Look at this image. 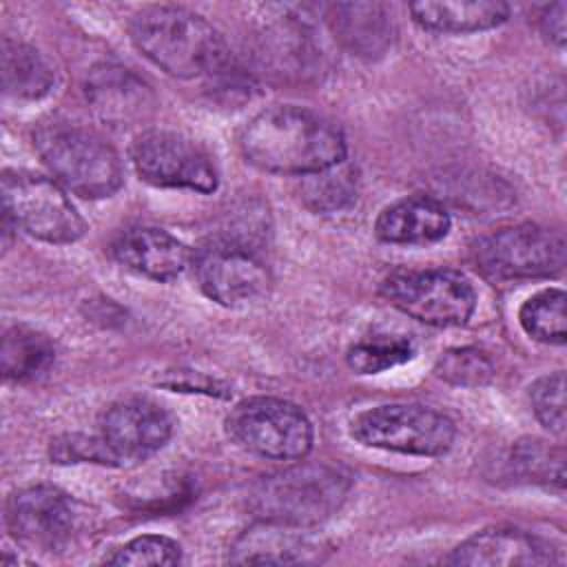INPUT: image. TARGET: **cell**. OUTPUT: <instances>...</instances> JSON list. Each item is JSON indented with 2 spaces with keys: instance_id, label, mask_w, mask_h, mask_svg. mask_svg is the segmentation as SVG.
<instances>
[{
  "instance_id": "cell-3",
  "label": "cell",
  "mask_w": 567,
  "mask_h": 567,
  "mask_svg": "<svg viewBox=\"0 0 567 567\" xmlns=\"http://www.w3.org/2000/svg\"><path fill=\"white\" fill-rule=\"evenodd\" d=\"M350 476L330 463H299L261 476L248 489V509L268 523L315 527L343 505Z\"/></svg>"
},
{
  "instance_id": "cell-12",
  "label": "cell",
  "mask_w": 567,
  "mask_h": 567,
  "mask_svg": "<svg viewBox=\"0 0 567 567\" xmlns=\"http://www.w3.org/2000/svg\"><path fill=\"white\" fill-rule=\"evenodd\" d=\"M4 520L16 540L40 551H62L78 529L73 501L53 485L13 492L7 501Z\"/></svg>"
},
{
  "instance_id": "cell-31",
  "label": "cell",
  "mask_w": 567,
  "mask_h": 567,
  "mask_svg": "<svg viewBox=\"0 0 567 567\" xmlns=\"http://www.w3.org/2000/svg\"><path fill=\"white\" fill-rule=\"evenodd\" d=\"M51 458L55 463H97V465H115L109 447L102 436L86 434H64L51 443Z\"/></svg>"
},
{
  "instance_id": "cell-22",
  "label": "cell",
  "mask_w": 567,
  "mask_h": 567,
  "mask_svg": "<svg viewBox=\"0 0 567 567\" xmlns=\"http://www.w3.org/2000/svg\"><path fill=\"white\" fill-rule=\"evenodd\" d=\"M53 82L55 71L35 47L9 38L2 42V86L7 95L35 100L47 95Z\"/></svg>"
},
{
  "instance_id": "cell-23",
  "label": "cell",
  "mask_w": 567,
  "mask_h": 567,
  "mask_svg": "<svg viewBox=\"0 0 567 567\" xmlns=\"http://www.w3.org/2000/svg\"><path fill=\"white\" fill-rule=\"evenodd\" d=\"M55 361L53 341L27 326L4 330L0 348V368L7 381H33L49 372Z\"/></svg>"
},
{
  "instance_id": "cell-33",
  "label": "cell",
  "mask_w": 567,
  "mask_h": 567,
  "mask_svg": "<svg viewBox=\"0 0 567 567\" xmlns=\"http://www.w3.org/2000/svg\"><path fill=\"white\" fill-rule=\"evenodd\" d=\"M565 11H567V4H565V2H554V4L545 7L543 13H540V18H538V24H540L543 35H545L549 42L558 44V47H563V44H565V38H567V35H565V33H567V29H565Z\"/></svg>"
},
{
  "instance_id": "cell-32",
  "label": "cell",
  "mask_w": 567,
  "mask_h": 567,
  "mask_svg": "<svg viewBox=\"0 0 567 567\" xmlns=\"http://www.w3.org/2000/svg\"><path fill=\"white\" fill-rule=\"evenodd\" d=\"M159 383L166 385V388H173V390L206 392V394H226V392H221V390H215V388H221L217 381L206 379V377L199 374V372H168V377L159 379Z\"/></svg>"
},
{
  "instance_id": "cell-27",
  "label": "cell",
  "mask_w": 567,
  "mask_h": 567,
  "mask_svg": "<svg viewBox=\"0 0 567 567\" xmlns=\"http://www.w3.org/2000/svg\"><path fill=\"white\" fill-rule=\"evenodd\" d=\"M414 357V343L405 337L377 334L357 341L346 352V363L357 374H379Z\"/></svg>"
},
{
  "instance_id": "cell-15",
  "label": "cell",
  "mask_w": 567,
  "mask_h": 567,
  "mask_svg": "<svg viewBox=\"0 0 567 567\" xmlns=\"http://www.w3.org/2000/svg\"><path fill=\"white\" fill-rule=\"evenodd\" d=\"M560 558L556 549L518 527H487L452 549L445 558L456 567H543L554 565Z\"/></svg>"
},
{
  "instance_id": "cell-9",
  "label": "cell",
  "mask_w": 567,
  "mask_h": 567,
  "mask_svg": "<svg viewBox=\"0 0 567 567\" xmlns=\"http://www.w3.org/2000/svg\"><path fill=\"white\" fill-rule=\"evenodd\" d=\"M472 252L481 272L496 281L551 277L565 268V239L532 224L494 230Z\"/></svg>"
},
{
  "instance_id": "cell-4",
  "label": "cell",
  "mask_w": 567,
  "mask_h": 567,
  "mask_svg": "<svg viewBox=\"0 0 567 567\" xmlns=\"http://www.w3.org/2000/svg\"><path fill=\"white\" fill-rule=\"evenodd\" d=\"M33 146L55 182L86 199H102L122 186V164L95 131L64 117L42 120Z\"/></svg>"
},
{
  "instance_id": "cell-20",
  "label": "cell",
  "mask_w": 567,
  "mask_h": 567,
  "mask_svg": "<svg viewBox=\"0 0 567 567\" xmlns=\"http://www.w3.org/2000/svg\"><path fill=\"white\" fill-rule=\"evenodd\" d=\"M408 9L421 27L443 33H474L494 29L509 16V7L501 0L412 2Z\"/></svg>"
},
{
  "instance_id": "cell-13",
  "label": "cell",
  "mask_w": 567,
  "mask_h": 567,
  "mask_svg": "<svg viewBox=\"0 0 567 567\" xmlns=\"http://www.w3.org/2000/svg\"><path fill=\"white\" fill-rule=\"evenodd\" d=\"M173 421L164 408L148 399H122L106 408L100 419V436L115 467L140 463L171 439Z\"/></svg>"
},
{
  "instance_id": "cell-26",
  "label": "cell",
  "mask_w": 567,
  "mask_h": 567,
  "mask_svg": "<svg viewBox=\"0 0 567 567\" xmlns=\"http://www.w3.org/2000/svg\"><path fill=\"white\" fill-rule=\"evenodd\" d=\"M509 463L514 472L540 485L563 487L565 483V454L563 447L549 445L543 439H520L509 454Z\"/></svg>"
},
{
  "instance_id": "cell-5",
  "label": "cell",
  "mask_w": 567,
  "mask_h": 567,
  "mask_svg": "<svg viewBox=\"0 0 567 567\" xmlns=\"http://www.w3.org/2000/svg\"><path fill=\"white\" fill-rule=\"evenodd\" d=\"M226 432L241 450L272 461H297L312 447L308 416L295 403L275 396L237 403L226 419Z\"/></svg>"
},
{
  "instance_id": "cell-17",
  "label": "cell",
  "mask_w": 567,
  "mask_h": 567,
  "mask_svg": "<svg viewBox=\"0 0 567 567\" xmlns=\"http://www.w3.org/2000/svg\"><path fill=\"white\" fill-rule=\"evenodd\" d=\"M111 252L128 270L155 281L177 279L193 261V250L184 241L153 226L124 228L113 239Z\"/></svg>"
},
{
  "instance_id": "cell-1",
  "label": "cell",
  "mask_w": 567,
  "mask_h": 567,
  "mask_svg": "<svg viewBox=\"0 0 567 567\" xmlns=\"http://www.w3.org/2000/svg\"><path fill=\"white\" fill-rule=\"evenodd\" d=\"M246 162L279 175H308L346 159V137L323 115L277 104L257 113L239 133Z\"/></svg>"
},
{
  "instance_id": "cell-30",
  "label": "cell",
  "mask_w": 567,
  "mask_h": 567,
  "mask_svg": "<svg viewBox=\"0 0 567 567\" xmlns=\"http://www.w3.org/2000/svg\"><path fill=\"white\" fill-rule=\"evenodd\" d=\"M529 401L536 419L554 434L565 432V372L556 370L540 377L529 388Z\"/></svg>"
},
{
  "instance_id": "cell-2",
  "label": "cell",
  "mask_w": 567,
  "mask_h": 567,
  "mask_svg": "<svg viewBox=\"0 0 567 567\" xmlns=\"http://www.w3.org/2000/svg\"><path fill=\"white\" fill-rule=\"evenodd\" d=\"M133 44L173 78H202L228 64V49L219 31L199 13L184 7H144L131 22Z\"/></svg>"
},
{
  "instance_id": "cell-10",
  "label": "cell",
  "mask_w": 567,
  "mask_h": 567,
  "mask_svg": "<svg viewBox=\"0 0 567 567\" xmlns=\"http://www.w3.org/2000/svg\"><path fill=\"white\" fill-rule=\"evenodd\" d=\"M199 290L226 308L259 301L270 288L266 264L244 244L210 239L193 252L190 261Z\"/></svg>"
},
{
  "instance_id": "cell-29",
  "label": "cell",
  "mask_w": 567,
  "mask_h": 567,
  "mask_svg": "<svg viewBox=\"0 0 567 567\" xmlns=\"http://www.w3.org/2000/svg\"><path fill=\"white\" fill-rule=\"evenodd\" d=\"M109 565H177L182 563V547L177 540L159 534L137 536L111 556L104 558Z\"/></svg>"
},
{
  "instance_id": "cell-18",
  "label": "cell",
  "mask_w": 567,
  "mask_h": 567,
  "mask_svg": "<svg viewBox=\"0 0 567 567\" xmlns=\"http://www.w3.org/2000/svg\"><path fill=\"white\" fill-rule=\"evenodd\" d=\"M326 20L334 38L363 60H377L392 47L394 22L385 4L332 2L326 7Z\"/></svg>"
},
{
  "instance_id": "cell-6",
  "label": "cell",
  "mask_w": 567,
  "mask_h": 567,
  "mask_svg": "<svg viewBox=\"0 0 567 567\" xmlns=\"http://www.w3.org/2000/svg\"><path fill=\"white\" fill-rule=\"evenodd\" d=\"M2 204L16 228L49 244H73L86 230L64 188L31 171L2 173Z\"/></svg>"
},
{
  "instance_id": "cell-7",
  "label": "cell",
  "mask_w": 567,
  "mask_h": 567,
  "mask_svg": "<svg viewBox=\"0 0 567 567\" xmlns=\"http://www.w3.org/2000/svg\"><path fill=\"white\" fill-rule=\"evenodd\" d=\"M352 436L368 445L414 456H441L456 436L454 423L425 405L385 403L354 416Z\"/></svg>"
},
{
  "instance_id": "cell-25",
  "label": "cell",
  "mask_w": 567,
  "mask_h": 567,
  "mask_svg": "<svg viewBox=\"0 0 567 567\" xmlns=\"http://www.w3.org/2000/svg\"><path fill=\"white\" fill-rule=\"evenodd\" d=\"M567 297L560 288L540 290L529 297L518 312L523 330L543 343H565L567 339Z\"/></svg>"
},
{
  "instance_id": "cell-8",
  "label": "cell",
  "mask_w": 567,
  "mask_h": 567,
  "mask_svg": "<svg viewBox=\"0 0 567 567\" xmlns=\"http://www.w3.org/2000/svg\"><path fill=\"white\" fill-rule=\"evenodd\" d=\"M381 295L403 315L439 328L463 326L476 308L474 286L450 268L394 272L381 284Z\"/></svg>"
},
{
  "instance_id": "cell-21",
  "label": "cell",
  "mask_w": 567,
  "mask_h": 567,
  "mask_svg": "<svg viewBox=\"0 0 567 567\" xmlns=\"http://www.w3.org/2000/svg\"><path fill=\"white\" fill-rule=\"evenodd\" d=\"M312 33L295 16H284L281 22L266 27L261 33L259 53L264 64H272L277 73H308L317 62V49L312 47Z\"/></svg>"
},
{
  "instance_id": "cell-19",
  "label": "cell",
  "mask_w": 567,
  "mask_h": 567,
  "mask_svg": "<svg viewBox=\"0 0 567 567\" xmlns=\"http://www.w3.org/2000/svg\"><path fill=\"white\" fill-rule=\"evenodd\" d=\"M450 226V213L441 202L416 195L385 206L377 217L374 233L385 244L425 246L441 241Z\"/></svg>"
},
{
  "instance_id": "cell-24",
  "label": "cell",
  "mask_w": 567,
  "mask_h": 567,
  "mask_svg": "<svg viewBox=\"0 0 567 567\" xmlns=\"http://www.w3.org/2000/svg\"><path fill=\"white\" fill-rule=\"evenodd\" d=\"M357 197V173L343 159L317 173L301 175L299 199L315 213H334Z\"/></svg>"
},
{
  "instance_id": "cell-14",
  "label": "cell",
  "mask_w": 567,
  "mask_h": 567,
  "mask_svg": "<svg viewBox=\"0 0 567 567\" xmlns=\"http://www.w3.org/2000/svg\"><path fill=\"white\" fill-rule=\"evenodd\" d=\"M84 97L93 115L109 128L140 126L153 117L157 106L153 89L115 62H100L89 71Z\"/></svg>"
},
{
  "instance_id": "cell-28",
  "label": "cell",
  "mask_w": 567,
  "mask_h": 567,
  "mask_svg": "<svg viewBox=\"0 0 567 567\" xmlns=\"http://www.w3.org/2000/svg\"><path fill=\"white\" fill-rule=\"evenodd\" d=\"M434 372L439 379H443L450 385L481 388L494 379L496 370H494V361L485 350L465 346V348L445 350L439 357Z\"/></svg>"
},
{
  "instance_id": "cell-11",
  "label": "cell",
  "mask_w": 567,
  "mask_h": 567,
  "mask_svg": "<svg viewBox=\"0 0 567 567\" xmlns=\"http://www.w3.org/2000/svg\"><path fill=\"white\" fill-rule=\"evenodd\" d=\"M137 175L162 188H190L213 193L217 171L202 146L171 131H144L131 146Z\"/></svg>"
},
{
  "instance_id": "cell-16",
  "label": "cell",
  "mask_w": 567,
  "mask_h": 567,
  "mask_svg": "<svg viewBox=\"0 0 567 567\" xmlns=\"http://www.w3.org/2000/svg\"><path fill=\"white\" fill-rule=\"evenodd\" d=\"M328 549L330 545L321 536H315L310 527L259 520L235 538L228 560L237 565H308L323 560Z\"/></svg>"
}]
</instances>
